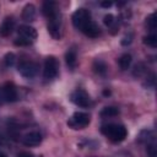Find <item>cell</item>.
Returning <instances> with one entry per match:
<instances>
[{
	"label": "cell",
	"instance_id": "cell-1",
	"mask_svg": "<svg viewBox=\"0 0 157 157\" xmlns=\"http://www.w3.org/2000/svg\"><path fill=\"white\" fill-rule=\"evenodd\" d=\"M72 23L77 29H80L87 37L96 38L101 33L99 27L91 18V12L88 10H86V9H78V10H76L74 12Z\"/></svg>",
	"mask_w": 157,
	"mask_h": 157
},
{
	"label": "cell",
	"instance_id": "cell-2",
	"mask_svg": "<svg viewBox=\"0 0 157 157\" xmlns=\"http://www.w3.org/2000/svg\"><path fill=\"white\" fill-rule=\"evenodd\" d=\"M101 131L112 142H121L128 135V131H126L125 126L121 125V124H107V125H103Z\"/></svg>",
	"mask_w": 157,
	"mask_h": 157
},
{
	"label": "cell",
	"instance_id": "cell-3",
	"mask_svg": "<svg viewBox=\"0 0 157 157\" xmlns=\"http://www.w3.org/2000/svg\"><path fill=\"white\" fill-rule=\"evenodd\" d=\"M37 38V32L31 26H21L18 28V37L15 40L16 45H28Z\"/></svg>",
	"mask_w": 157,
	"mask_h": 157
},
{
	"label": "cell",
	"instance_id": "cell-4",
	"mask_svg": "<svg viewBox=\"0 0 157 157\" xmlns=\"http://www.w3.org/2000/svg\"><path fill=\"white\" fill-rule=\"evenodd\" d=\"M90 115L83 112H76L74 113L70 119L67 120V125L72 129H83L90 124Z\"/></svg>",
	"mask_w": 157,
	"mask_h": 157
},
{
	"label": "cell",
	"instance_id": "cell-5",
	"mask_svg": "<svg viewBox=\"0 0 157 157\" xmlns=\"http://www.w3.org/2000/svg\"><path fill=\"white\" fill-rule=\"evenodd\" d=\"M16 98H17V92L12 83L6 82L0 86V104L13 102L16 101Z\"/></svg>",
	"mask_w": 157,
	"mask_h": 157
},
{
	"label": "cell",
	"instance_id": "cell-6",
	"mask_svg": "<svg viewBox=\"0 0 157 157\" xmlns=\"http://www.w3.org/2000/svg\"><path fill=\"white\" fill-rule=\"evenodd\" d=\"M59 64L58 60L54 56H48L44 61V69H43V76L45 80H53L58 75Z\"/></svg>",
	"mask_w": 157,
	"mask_h": 157
},
{
	"label": "cell",
	"instance_id": "cell-7",
	"mask_svg": "<svg viewBox=\"0 0 157 157\" xmlns=\"http://www.w3.org/2000/svg\"><path fill=\"white\" fill-rule=\"evenodd\" d=\"M70 99L74 104L82 107V108H87L91 104V98H90L88 93L83 90H75L70 94Z\"/></svg>",
	"mask_w": 157,
	"mask_h": 157
},
{
	"label": "cell",
	"instance_id": "cell-8",
	"mask_svg": "<svg viewBox=\"0 0 157 157\" xmlns=\"http://www.w3.org/2000/svg\"><path fill=\"white\" fill-rule=\"evenodd\" d=\"M38 71V65L33 61H21L18 65V72L26 77V78H32L37 75Z\"/></svg>",
	"mask_w": 157,
	"mask_h": 157
},
{
	"label": "cell",
	"instance_id": "cell-9",
	"mask_svg": "<svg viewBox=\"0 0 157 157\" xmlns=\"http://www.w3.org/2000/svg\"><path fill=\"white\" fill-rule=\"evenodd\" d=\"M22 142L26 146L33 147V146H38L42 142V135L38 131H31L27 132L23 137H22Z\"/></svg>",
	"mask_w": 157,
	"mask_h": 157
},
{
	"label": "cell",
	"instance_id": "cell-10",
	"mask_svg": "<svg viewBox=\"0 0 157 157\" xmlns=\"http://www.w3.org/2000/svg\"><path fill=\"white\" fill-rule=\"evenodd\" d=\"M43 13L44 16L49 20V18H53L55 16H59L58 13V7H56V4L53 2V1H45L43 4Z\"/></svg>",
	"mask_w": 157,
	"mask_h": 157
},
{
	"label": "cell",
	"instance_id": "cell-11",
	"mask_svg": "<svg viewBox=\"0 0 157 157\" xmlns=\"http://www.w3.org/2000/svg\"><path fill=\"white\" fill-rule=\"evenodd\" d=\"M13 26H15V21L12 20V17H6L0 26V36L2 37L10 36L13 29Z\"/></svg>",
	"mask_w": 157,
	"mask_h": 157
},
{
	"label": "cell",
	"instance_id": "cell-12",
	"mask_svg": "<svg viewBox=\"0 0 157 157\" xmlns=\"http://www.w3.org/2000/svg\"><path fill=\"white\" fill-rule=\"evenodd\" d=\"M36 16V7L32 4H27L22 11V18L25 21H32Z\"/></svg>",
	"mask_w": 157,
	"mask_h": 157
},
{
	"label": "cell",
	"instance_id": "cell-13",
	"mask_svg": "<svg viewBox=\"0 0 157 157\" xmlns=\"http://www.w3.org/2000/svg\"><path fill=\"white\" fill-rule=\"evenodd\" d=\"M65 59H66L67 66L72 70L76 66V52L74 49H69L67 53H66V55H65Z\"/></svg>",
	"mask_w": 157,
	"mask_h": 157
},
{
	"label": "cell",
	"instance_id": "cell-14",
	"mask_svg": "<svg viewBox=\"0 0 157 157\" xmlns=\"http://www.w3.org/2000/svg\"><path fill=\"white\" fill-rule=\"evenodd\" d=\"M118 63H119V66H120L123 70L128 69V67L130 66V64H131V55H130V54H123V55L119 58Z\"/></svg>",
	"mask_w": 157,
	"mask_h": 157
},
{
	"label": "cell",
	"instance_id": "cell-15",
	"mask_svg": "<svg viewBox=\"0 0 157 157\" xmlns=\"http://www.w3.org/2000/svg\"><path fill=\"white\" fill-rule=\"evenodd\" d=\"M119 113V110L114 107H105L102 112H101V115L102 117H114Z\"/></svg>",
	"mask_w": 157,
	"mask_h": 157
},
{
	"label": "cell",
	"instance_id": "cell-16",
	"mask_svg": "<svg viewBox=\"0 0 157 157\" xmlns=\"http://www.w3.org/2000/svg\"><path fill=\"white\" fill-rule=\"evenodd\" d=\"M145 44H147V45H150V47H152V48H155L156 45H157V37H156V34L155 33H152V34H150V36H147L146 38H145Z\"/></svg>",
	"mask_w": 157,
	"mask_h": 157
},
{
	"label": "cell",
	"instance_id": "cell-17",
	"mask_svg": "<svg viewBox=\"0 0 157 157\" xmlns=\"http://www.w3.org/2000/svg\"><path fill=\"white\" fill-rule=\"evenodd\" d=\"M105 64L103 63V61H101V60H97V61H94V70L98 72V74H104L105 72Z\"/></svg>",
	"mask_w": 157,
	"mask_h": 157
},
{
	"label": "cell",
	"instance_id": "cell-18",
	"mask_svg": "<svg viewBox=\"0 0 157 157\" xmlns=\"http://www.w3.org/2000/svg\"><path fill=\"white\" fill-rule=\"evenodd\" d=\"M147 26L151 28V31L156 29V13H152L147 17Z\"/></svg>",
	"mask_w": 157,
	"mask_h": 157
},
{
	"label": "cell",
	"instance_id": "cell-19",
	"mask_svg": "<svg viewBox=\"0 0 157 157\" xmlns=\"http://www.w3.org/2000/svg\"><path fill=\"white\" fill-rule=\"evenodd\" d=\"M114 21H115V20H114V16L110 15V13H109V15H105V16H104V20H103L104 25L108 26V27H110V26L114 23Z\"/></svg>",
	"mask_w": 157,
	"mask_h": 157
},
{
	"label": "cell",
	"instance_id": "cell-20",
	"mask_svg": "<svg viewBox=\"0 0 157 157\" xmlns=\"http://www.w3.org/2000/svg\"><path fill=\"white\" fill-rule=\"evenodd\" d=\"M5 59H6V65H7V66H9V65H12L13 61H15V56H13V54H7Z\"/></svg>",
	"mask_w": 157,
	"mask_h": 157
},
{
	"label": "cell",
	"instance_id": "cell-21",
	"mask_svg": "<svg viewBox=\"0 0 157 157\" xmlns=\"http://www.w3.org/2000/svg\"><path fill=\"white\" fill-rule=\"evenodd\" d=\"M101 5L104 6V7H109V6L112 5V2H110V1H103V2H101Z\"/></svg>",
	"mask_w": 157,
	"mask_h": 157
},
{
	"label": "cell",
	"instance_id": "cell-22",
	"mask_svg": "<svg viewBox=\"0 0 157 157\" xmlns=\"http://www.w3.org/2000/svg\"><path fill=\"white\" fill-rule=\"evenodd\" d=\"M0 157H6L5 155H2V153H0Z\"/></svg>",
	"mask_w": 157,
	"mask_h": 157
}]
</instances>
